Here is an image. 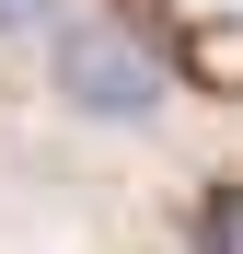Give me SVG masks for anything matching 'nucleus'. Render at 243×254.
I'll return each instance as SVG.
<instances>
[{
    "label": "nucleus",
    "instance_id": "nucleus-2",
    "mask_svg": "<svg viewBox=\"0 0 243 254\" xmlns=\"http://www.w3.org/2000/svg\"><path fill=\"white\" fill-rule=\"evenodd\" d=\"M47 23H58V0H0V47H47Z\"/></svg>",
    "mask_w": 243,
    "mask_h": 254
},
{
    "label": "nucleus",
    "instance_id": "nucleus-1",
    "mask_svg": "<svg viewBox=\"0 0 243 254\" xmlns=\"http://www.w3.org/2000/svg\"><path fill=\"white\" fill-rule=\"evenodd\" d=\"M35 69H47V104L81 116V127H162L174 116V69L116 12H58L47 47H35Z\"/></svg>",
    "mask_w": 243,
    "mask_h": 254
}]
</instances>
